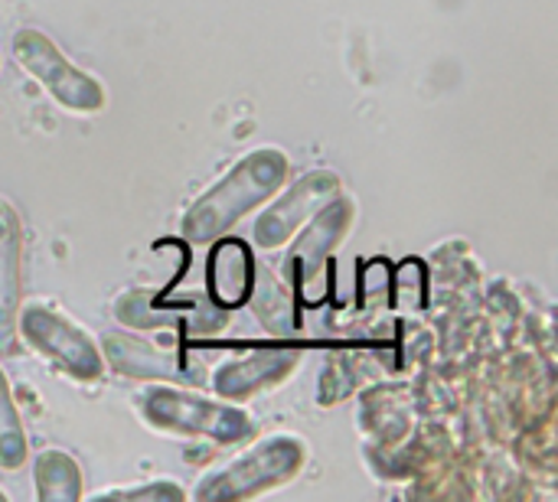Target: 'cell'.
<instances>
[{"label":"cell","instance_id":"cell-1","mask_svg":"<svg viewBox=\"0 0 558 502\" xmlns=\"http://www.w3.org/2000/svg\"><path fill=\"white\" fill-rule=\"evenodd\" d=\"M291 173V160L281 147H255L232 163V170L216 180L180 222V235L186 245H213L229 229H235L245 216L262 209Z\"/></svg>","mask_w":558,"mask_h":502},{"label":"cell","instance_id":"cell-2","mask_svg":"<svg viewBox=\"0 0 558 502\" xmlns=\"http://www.w3.org/2000/svg\"><path fill=\"white\" fill-rule=\"evenodd\" d=\"M137 415L147 428L177 438H203L222 448H235L255 438V421L235 402L206 399L186 385L150 382L137 395Z\"/></svg>","mask_w":558,"mask_h":502},{"label":"cell","instance_id":"cell-3","mask_svg":"<svg viewBox=\"0 0 558 502\" xmlns=\"http://www.w3.org/2000/svg\"><path fill=\"white\" fill-rule=\"evenodd\" d=\"M307 464V444L294 434H268L255 441L242 457L226 464L222 470L199 480L193 500L199 502H232L265 497L294 477H301Z\"/></svg>","mask_w":558,"mask_h":502},{"label":"cell","instance_id":"cell-4","mask_svg":"<svg viewBox=\"0 0 558 502\" xmlns=\"http://www.w3.org/2000/svg\"><path fill=\"white\" fill-rule=\"evenodd\" d=\"M16 340H23L36 356H43L56 372L72 382H98L105 376L101 346L65 314L43 301L20 304L16 310Z\"/></svg>","mask_w":558,"mask_h":502},{"label":"cell","instance_id":"cell-5","mask_svg":"<svg viewBox=\"0 0 558 502\" xmlns=\"http://www.w3.org/2000/svg\"><path fill=\"white\" fill-rule=\"evenodd\" d=\"M13 59L16 65L39 82V88L72 114H98L108 105V91L101 78L75 65L43 29H16L13 33Z\"/></svg>","mask_w":558,"mask_h":502},{"label":"cell","instance_id":"cell-6","mask_svg":"<svg viewBox=\"0 0 558 502\" xmlns=\"http://www.w3.org/2000/svg\"><path fill=\"white\" fill-rule=\"evenodd\" d=\"M356 206L350 196H333L324 209H317L291 238V252L284 258V278L291 284V294L314 304L324 294V274L330 268L333 252L353 229Z\"/></svg>","mask_w":558,"mask_h":502},{"label":"cell","instance_id":"cell-7","mask_svg":"<svg viewBox=\"0 0 558 502\" xmlns=\"http://www.w3.org/2000/svg\"><path fill=\"white\" fill-rule=\"evenodd\" d=\"M340 193H343V180L333 170H327V167L307 170L288 189L281 186L262 206V216L252 225V242L258 248H281V245H288L298 235V229L317 209H324L333 196H340Z\"/></svg>","mask_w":558,"mask_h":502},{"label":"cell","instance_id":"cell-8","mask_svg":"<svg viewBox=\"0 0 558 502\" xmlns=\"http://www.w3.org/2000/svg\"><path fill=\"white\" fill-rule=\"evenodd\" d=\"M101 356L105 366H111L118 376L128 379H144V382H167V385H199L203 372L196 366H186L177 353L157 350L137 336L128 333H105L101 336Z\"/></svg>","mask_w":558,"mask_h":502},{"label":"cell","instance_id":"cell-9","mask_svg":"<svg viewBox=\"0 0 558 502\" xmlns=\"http://www.w3.org/2000/svg\"><path fill=\"white\" fill-rule=\"evenodd\" d=\"M301 363L298 350H252L245 356H235L222 363L213 376V389L226 402H248L255 395H265L278 389Z\"/></svg>","mask_w":558,"mask_h":502},{"label":"cell","instance_id":"cell-10","mask_svg":"<svg viewBox=\"0 0 558 502\" xmlns=\"http://www.w3.org/2000/svg\"><path fill=\"white\" fill-rule=\"evenodd\" d=\"M23 304V222L16 206L0 196V356L16 343V310Z\"/></svg>","mask_w":558,"mask_h":502},{"label":"cell","instance_id":"cell-11","mask_svg":"<svg viewBox=\"0 0 558 502\" xmlns=\"http://www.w3.org/2000/svg\"><path fill=\"white\" fill-rule=\"evenodd\" d=\"M206 261V294L219 310H239L255 294V261L242 238H216Z\"/></svg>","mask_w":558,"mask_h":502},{"label":"cell","instance_id":"cell-12","mask_svg":"<svg viewBox=\"0 0 558 502\" xmlns=\"http://www.w3.org/2000/svg\"><path fill=\"white\" fill-rule=\"evenodd\" d=\"M33 490L43 502H78L85 497L78 461L59 448L39 451L33 461Z\"/></svg>","mask_w":558,"mask_h":502},{"label":"cell","instance_id":"cell-13","mask_svg":"<svg viewBox=\"0 0 558 502\" xmlns=\"http://www.w3.org/2000/svg\"><path fill=\"white\" fill-rule=\"evenodd\" d=\"M29 461V441L23 431L20 408L13 402L10 379L0 366V470H20Z\"/></svg>","mask_w":558,"mask_h":502},{"label":"cell","instance_id":"cell-14","mask_svg":"<svg viewBox=\"0 0 558 502\" xmlns=\"http://www.w3.org/2000/svg\"><path fill=\"white\" fill-rule=\"evenodd\" d=\"M114 317L128 327L137 330H160V327H173L180 317L173 310L160 314L150 307V291H128L118 304H114Z\"/></svg>","mask_w":558,"mask_h":502},{"label":"cell","instance_id":"cell-15","mask_svg":"<svg viewBox=\"0 0 558 502\" xmlns=\"http://www.w3.org/2000/svg\"><path fill=\"white\" fill-rule=\"evenodd\" d=\"M190 497L180 483L173 480H150L137 487H111L95 493V500H134V502H183Z\"/></svg>","mask_w":558,"mask_h":502},{"label":"cell","instance_id":"cell-16","mask_svg":"<svg viewBox=\"0 0 558 502\" xmlns=\"http://www.w3.org/2000/svg\"><path fill=\"white\" fill-rule=\"evenodd\" d=\"M3 500H7V493H3V490H0V502H3Z\"/></svg>","mask_w":558,"mask_h":502}]
</instances>
